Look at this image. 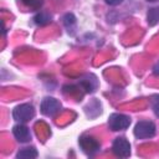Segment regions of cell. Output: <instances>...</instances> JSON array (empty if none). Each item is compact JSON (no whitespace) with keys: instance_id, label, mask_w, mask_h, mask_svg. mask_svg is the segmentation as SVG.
<instances>
[{"instance_id":"6da1fadb","label":"cell","mask_w":159,"mask_h":159,"mask_svg":"<svg viewBox=\"0 0 159 159\" xmlns=\"http://www.w3.org/2000/svg\"><path fill=\"white\" fill-rule=\"evenodd\" d=\"M35 116V109L34 106L30 103H24V104H19L15 107V109L12 111V117L15 120L20 122V123H25L29 122L30 119H32Z\"/></svg>"},{"instance_id":"7a4b0ae2","label":"cell","mask_w":159,"mask_h":159,"mask_svg":"<svg viewBox=\"0 0 159 159\" xmlns=\"http://www.w3.org/2000/svg\"><path fill=\"white\" fill-rule=\"evenodd\" d=\"M155 124L149 120H140L134 127V135L138 139L152 138L155 134Z\"/></svg>"},{"instance_id":"3957f363","label":"cell","mask_w":159,"mask_h":159,"mask_svg":"<svg viewBox=\"0 0 159 159\" xmlns=\"http://www.w3.org/2000/svg\"><path fill=\"white\" fill-rule=\"evenodd\" d=\"M129 124H130V118L125 114L113 113L109 116L108 125L112 130H124L129 127Z\"/></svg>"},{"instance_id":"277c9868","label":"cell","mask_w":159,"mask_h":159,"mask_svg":"<svg viewBox=\"0 0 159 159\" xmlns=\"http://www.w3.org/2000/svg\"><path fill=\"white\" fill-rule=\"evenodd\" d=\"M60 108H61V103L56 98H53V97H46V98H43L42 102H41V107H40L41 113L45 114V116H47V117L55 116L60 111Z\"/></svg>"},{"instance_id":"5b68a950","label":"cell","mask_w":159,"mask_h":159,"mask_svg":"<svg viewBox=\"0 0 159 159\" xmlns=\"http://www.w3.org/2000/svg\"><path fill=\"white\" fill-rule=\"evenodd\" d=\"M112 149H113V153L117 157H120V158H127L130 154V144L123 137H118V138L114 139Z\"/></svg>"},{"instance_id":"8992f818","label":"cell","mask_w":159,"mask_h":159,"mask_svg":"<svg viewBox=\"0 0 159 159\" xmlns=\"http://www.w3.org/2000/svg\"><path fill=\"white\" fill-rule=\"evenodd\" d=\"M78 143H80L81 149L86 154H88V155H93L94 153H97L99 150V143L94 138H92V137L83 135V137L80 138V142Z\"/></svg>"},{"instance_id":"52a82bcc","label":"cell","mask_w":159,"mask_h":159,"mask_svg":"<svg viewBox=\"0 0 159 159\" xmlns=\"http://www.w3.org/2000/svg\"><path fill=\"white\" fill-rule=\"evenodd\" d=\"M12 134L14 137L16 138V140H19L20 143H26L31 139V134H30V130L26 125L24 124H16L14 128H12Z\"/></svg>"},{"instance_id":"ba28073f","label":"cell","mask_w":159,"mask_h":159,"mask_svg":"<svg viewBox=\"0 0 159 159\" xmlns=\"http://www.w3.org/2000/svg\"><path fill=\"white\" fill-rule=\"evenodd\" d=\"M89 78H91V75H88L86 78H83V80L81 81V84H82V87H83L87 92H94V89H96V87H97V80H96L94 76L92 77V80H89Z\"/></svg>"},{"instance_id":"9c48e42d","label":"cell","mask_w":159,"mask_h":159,"mask_svg":"<svg viewBox=\"0 0 159 159\" xmlns=\"http://www.w3.org/2000/svg\"><path fill=\"white\" fill-rule=\"evenodd\" d=\"M147 20H148V24L150 26H154L159 22V9L158 7H152L149 9L148 14H147Z\"/></svg>"},{"instance_id":"30bf717a","label":"cell","mask_w":159,"mask_h":159,"mask_svg":"<svg viewBox=\"0 0 159 159\" xmlns=\"http://www.w3.org/2000/svg\"><path fill=\"white\" fill-rule=\"evenodd\" d=\"M34 21H35V24H37V25H46V24H48L50 21H51V15L50 14H47V12H43V11H40V12H37L35 16H34Z\"/></svg>"},{"instance_id":"8fae6325","label":"cell","mask_w":159,"mask_h":159,"mask_svg":"<svg viewBox=\"0 0 159 159\" xmlns=\"http://www.w3.org/2000/svg\"><path fill=\"white\" fill-rule=\"evenodd\" d=\"M17 158H26V159H31V158H36L37 157V152L35 148H25V149H21L17 154H16Z\"/></svg>"},{"instance_id":"7c38bea8","label":"cell","mask_w":159,"mask_h":159,"mask_svg":"<svg viewBox=\"0 0 159 159\" xmlns=\"http://www.w3.org/2000/svg\"><path fill=\"white\" fill-rule=\"evenodd\" d=\"M63 24H65V26H66V29L68 30V32L71 31H73V29H75V25H76V17L72 15V14H66L65 16H63Z\"/></svg>"},{"instance_id":"4fadbf2b","label":"cell","mask_w":159,"mask_h":159,"mask_svg":"<svg viewBox=\"0 0 159 159\" xmlns=\"http://www.w3.org/2000/svg\"><path fill=\"white\" fill-rule=\"evenodd\" d=\"M152 108L157 117H159V94H154L152 97Z\"/></svg>"},{"instance_id":"5bb4252c","label":"cell","mask_w":159,"mask_h":159,"mask_svg":"<svg viewBox=\"0 0 159 159\" xmlns=\"http://www.w3.org/2000/svg\"><path fill=\"white\" fill-rule=\"evenodd\" d=\"M21 1L30 7H39L42 4V0H21Z\"/></svg>"},{"instance_id":"9a60e30c","label":"cell","mask_w":159,"mask_h":159,"mask_svg":"<svg viewBox=\"0 0 159 159\" xmlns=\"http://www.w3.org/2000/svg\"><path fill=\"white\" fill-rule=\"evenodd\" d=\"M123 0H106V2L108 5H112V6H116V5H119Z\"/></svg>"},{"instance_id":"2e32d148","label":"cell","mask_w":159,"mask_h":159,"mask_svg":"<svg viewBox=\"0 0 159 159\" xmlns=\"http://www.w3.org/2000/svg\"><path fill=\"white\" fill-rule=\"evenodd\" d=\"M154 73L155 75H159V62L155 65V67H154Z\"/></svg>"},{"instance_id":"e0dca14e","label":"cell","mask_w":159,"mask_h":159,"mask_svg":"<svg viewBox=\"0 0 159 159\" xmlns=\"http://www.w3.org/2000/svg\"><path fill=\"white\" fill-rule=\"evenodd\" d=\"M148 1H154V0H148Z\"/></svg>"}]
</instances>
